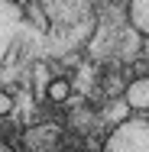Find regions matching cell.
<instances>
[{
    "instance_id": "cell-1",
    "label": "cell",
    "mask_w": 149,
    "mask_h": 152,
    "mask_svg": "<svg viewBox=\"0 0 149 152\" xmlns=\"http://www.w3.org/2000/svg\"><path fill=\"white\" fill-rule=\"evenodd\" d=\"M101 152H149V117H130L117 123Z\"/></svg>"
},
{
    "instance_id": "cell-2",
    "label": "cell",
    "mask_w": 149,
    "mask_h": 152,
    "mask_svg": "<svg viewBox=\"0 0 149 152\" xmlns=\"http://www.w3.org/2000/svg\"><path fill=\"white\" fill-rule=\"evenodd\" d=\"M20 26H23V7L13 3V0H0V65L7 58Z\"/></svg>"
},
{
    "instance_id": "cell-3",
    "label": "cell",
    "mask_w": 149,
    "mask_h": 152,
    "mask_svg": "<svg viewBox=\"0 0 149 152\" xmlns=\"http://www.w3.org/2000/svg\"><path fill=\"white\" fill-rule=\"evenodd\" d=\"M23 142L29 152H55V146L62 142V126L59 123H39L29 126L23 133Z\"/></svg>"
},
{
    "instance_id": "cell-4",
    "label": "cell",
    "mask_w": 149,
    "mask_h": 152,
    "mask_svg": "<svg viewBox=\"0 0 149 152\" xmlns=\"http://www.w3.org/2000/svg\"><path fill=\"white\" fill-rule=\"evenodd\" d=\"M123 104H126L130 110H139V113L149 110V75L126 84V91H123Z\"/></svg>"
},
{
    "instance_id": "cell-5",
    "label": "cell",
    "mask_w": 149,
    "mask_h": 152,
    "mask_svg": "<svg viewBox=\"0 0 149 152\" xmlns=\"http://www.w3.org/2000/svg\"><path fill=\"white\" fill-rule=\"evenodd\" d=\"M126 20H130V26L139 36H149V0H130Z\"/></svg>"
},
{
    "instance_id": "cell-6",
    "label": "cell",
    "mask_w": 149,
    "mask_h": 152,
    "mask_svg": "<svg viewBox=\"0 0 149 152\" xmlns=\"http://www.w3.org/2000/svg\"><path fill=\"white\" fill-rule=\"evenodd\" d=\"M46 97H49L52 104H65V100L71 97V84H68L65 78H49V84H46Z\"/></svg>"
},
{
    "instance_id": "cell-7",
    "label": "cell",
    "mask_w": 149,
    "mask_h": 152,
    "mask_svg": "<svg viewBox=\"0 0 149 152\" xmlns=\"http://www.w3.org/2000/svg\"><path fill=\"white\" fill-rule=\"evenodd\" d=\"M10 110H13V97H10V94L0 88V117H7Z\"/></svg>"
},
{
    "instance_id": "cell-8",
    "label": "cell",
    "mask_w": 149,
    "mask_h": 152,
    "mask_svg": "<svg viewBox=\"0 0 149 152\" xmlns=\"http://www.w3.org/2000/svg\"><path fill=\"white\" fill-rule=\"evenodd\" d=\"M36 84H49V71H46V65H36Z\"/></svg>"
},
{
    "instance_id": "cell-9",
    "label": "cell",
    "mask_w": 149,
    "mask_h": 152,
    "mask_svg": "<svg viewBox=\"0 0 149 152\" xmlns=\"http://www.w3.org/2000/svg\"><path fill=\"white\" fill-rule=\"evenodd\" d=\"M0 152H13V149H10V146H7V142H0Z\"/></svg>"
},
{
    "instance_id": "cell-10",
    "label": "cell",
    "mask_w": 149,
    "mask_h": 152,
    "mask_svg": "<svg viewBox=\"0 0 149 152\" xmlns=\"http://www.w3.org/2000/svg\"><path fill=\"white\" fill-rule=\"evenodd\" d=\"M68 152H78V149H68Z\"/></svg>"
}]
</instances>
